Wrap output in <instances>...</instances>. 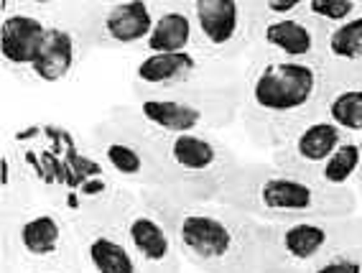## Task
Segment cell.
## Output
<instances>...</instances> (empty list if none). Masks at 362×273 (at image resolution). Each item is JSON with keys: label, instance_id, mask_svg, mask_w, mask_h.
<instances>
[{"label": "cell", "instance_id": "14", "mask_svg": "<svg viewBox=\"0 0 362 273\" xmlns=\"http://www.w3.org/2000/svg\"><path fill=\"white\" fill-rule=\"evenodd\" d=\"M90 52L92 46L84 33L82 11H69V8L59 6L49 23V31L41 41L28 82L31 85H59L77 69V64H82Z\"/></svg>", "mask_w": 362, "mask_h": 273}, {"label": "cell", "instance_id": "5", "mask_svg": "<svg viewBox=\"0 0 362 273\" xmlns=\"http://www.w3.org/2000/svg\"><path fill=\"white\" fill-rule=\"evenodd\" d=\"M82 263L74 217L49 202L0 217V273H28Z\"/></svg>", "mask_w": 362, "mask_h": 273}, {"label": "cell", "instance_id": "2", "mask_svg": "<svg viewBox=\"0 0 362 273\" xmlns=\"http://www.w3.org/2000/svg\"><path fill=\"white\" fill-rule=\"evenodd\" d=\"M174 233L184 263L197 273H260V222L222 202L181 204L143 189Z\"/></svg>", "mask_w": 362, "mask_h": 273}, {"label": "cell", "instance_id": "7", "mask_svg": "<svg viewBox=\"0 0 362 273\" xmlns=\"http://www.w3.org/2000/svg\"><path fill=\"white\" fill-rule=\"evenodd\" d=\"M349 243H362V215L260 222V273H311Z\"/></svg>", "mask_w": 362, "mask_h": 273}, {"label": "cell", "instance_id": "26", "mask_svg": "<svg viewBox=\"0 0 362 273\" xmlns=\"http://www.w3.org/2000/svg\"><path fill=\"white\" fill-rule=\"evenodd\" d=\"M355 194H357V207H360V215H362V171H360V176H357V182H355Z\"/></svg>", "mask_w": 362, "mask_h": 273}, {"label": "cell", "instance_id": "22", "mask_svg": "<svg viewBox=\"0 0 362 273\" xmlns=\"http://www.w3.org/2000/svg\"><path fill=\"white\" fill-rule=\"evenodd\" d=\"M362 171V153L360 144L355 136H349L339 149L329 156V161L324 163L319 171L317 182L327 184L332 189H352L357 182V176Z\"/></svg>", "mask_w": 362, "mask_h": 273}, {"label": "cell", "instance_id": "25", "mask_svg": "<svg viewBox=\"0 0 362 273\" xmlns=\"http://www.w3.org/2000/svg\"><path fill=\"white\" fill-rule=\"evenodd\" d=\"M28 273H87V268L82 263L77 266H52V268H41V271H28Z\"/></svg>", "mask_w": 362, "mask_h": 273}, {"label": "cell", "instance_id": "15", "mask_svg": "<svg viewBox=\"0 0 362 273\" xmlns=\"http://www.w3.org/2000/svg\"><path fill=\"white\" fill-rule=\"evenodd\" d=\"M245 72V64L214 62L202 52H176V54H146L133 66L130 90H171V87L194 85L207 79L233 77Z\"/></svg>", "mask_w": 362, "mask_h": 273}, {"label": "cell", "instance_id": "6", "mask_svg": "<svg viewBox=\"0 0 362 273\" xmlns=\"http://www.w3.org/2000/svg\"><path fill=\"white\" fill-rule=\"evenodd\" d=\"M153 138L163 171V184L156 192L181 204L220 202L222 189L240 166L238 153L222 138L214 133H153Z\"/></svg>", "mask_w": 362, "mask_h": 273}, {"label": "cell", "instance_id": "23", "mask_svg": "<svg viewBox=\"0 0 362 273\" xmlns=\"http://www.w3.org/2000/svg\"><path fill=\"white\" fill-rule=\"evenodd\" d=\"M306 13L322 26L334 28L362 13V0H306Z\"/></svg>", "mask_w": 362, "mask_h": 273}, {"label": "cell", "instance_id": "1", "mask_svg": "<svg viewBox=\"0 0 362 273\" xmlns=\"http://www.w3.org/2000/svg\"><path fill=\"white\" fill-rule=\"evenodd\" d=\"M322 62L247 59L243 72L240 123L255 149L271 153L293 130L324 112Z\"/></svg>", "mask_w": 362, "mask_h": 273}, {"label": "cell", "instance_id": "8", "mask_svg": "<svg viewBox=\"0 0 362 273\" xmlns=\"http://www.w3.org/2000/svg\"><path fill=\"white\" fill-rule=\"evenodd\" d=\"M92 153L103 166L130 189H161V156L151 130L110 108L107 117L92 125L87 136Z\"/></svg>", "mask_w": 362, "mask_h": 273}, {"label": "cell", "instance_id": "24", "mask_svg": "<svg viewBox=\"0 0 362 273\" xmlns=\"http://www.w3.org/2000/svg\"><path fill=\"white\" fill-rule=\"evenodd\" d=\"M311 273H362V243H349L311 268Z\"/></svg>", "mask_w": 362, "mask_h": 273}, {"label": "cell", "instance_id": "4", "mask_svg": "<svg viewBox=\"0 0 362 273\" xmlns=\"http://www.w3.org/2000/svg\"><path fill=\"white\" fill-rule=\"evenodd\" d=\"M240 98L243 74H233L171 90H130V100L115 110L161 136L217 133L240 117Z\"/></svg>", "mask_w": 362, "mask_h": 273}, {"label": "cell", "instance_id": "20", "mask_svg": "<svg viewBox=\"0 0 362 273\" xmlns=\"http://www.w3.org/2000/svg\"><path fill=\"white\" fill-rule=\"evenodd\" d=\"M322 66L327 77L362 74V13L342 26L327 28Z\"/></svg>", "mask_w": 362, "mask_h": 273}, {"label": "cell", "instance_id": "27", "mask_svg": "<svg viewBox=\"0 0 362 273\" xmlns=\"http://www.w3.org/2000/svg\"><path fill=\"white\" fill-rule=\"evenodd\" d=\"M357 144H360V153H362V136H357Z\"/></svg>", "mask_w": 362, "mask_h": 273}, {"label": "cell", "instance_id": "12", "mask_svg": "<svg viewBox=\"0 0 362 273\" xmlns=\"http://www.w3.org/2000/svg\"><path fill=\"white\" fill-rule=\"evenodd\" d=\"M324 36H327V26L311 18L306 11L281 21L250 18V52H247V59L322 62Z\"/></svg>", "mask_w": 362, "mask_h": 273}, {"label": "cell", "instance_id": "18", "mask_svg": "<svg viewBox=\"0 0 362 273\" xmlns=\"http://www.w3.org/2000/svg\"><path fill=\"white\" fill-rule=\"evenodd\" d=\"M153 31L143 44V54H176L194 52L197 49V28L192 18L189 3H161L156 6Z\"/></svg>", "mask_w": 362, "mask_h": 273}, {"label": "cell", "instance_id": "16", "mask_svg": "<svg viewBox=\"0 0 362 273\" xmlns=\"http://www.w3.org/2000/svg\"><path fill=\"white\" fill-rule=\"evenodd\" d=\"M347 133H344L339 125H334L329 117L317 115L311 117L309 123H304L301 128H296L291 136L286 138L284 144H279L271 151L268 161L281 171H288V174L306 176V179H317L319 171L329 156L334 153L339 146L347 141Z\"/></svg>", "mask_w": 362, "mask_h": 273}, {"label": "cell", "instance_id": "9", "mask_svg": "<svg viewBox=\"0 0 362 273\" xmlns=\"http://www.w3.org/2000/svg\"><path fill=\"white\" fill-rule=\"evenodd\" d=\"M197 28V52L214 62L245 64L250 52V11L247 0H192Z\"/></svg>", "mask_w": 362, "mask_h": 273}, {"label": "cell", "instance_id": "17", "mask_svg": "<svg viewBox=\"0 0 362 273\" xmlns=\"http://www.w3.org/2000/svg\"><path fill=\"white\" fill-rule=\"evenodd\" d=\"M87 273H141L120 220L77 222Z\"/></svg>", "mask_w": 362, "mask_h": 273}, {"label": "cell", "instance_id": "3", "mask_svg": "<svg viewBox=\"0 0 362 273\" xmlns=\"http://www.w3.org/2000/svg\"><path fill=\"white\" fill-rule=\"evenodd\" d=\"M220 202L258 222L360 215L355 189H332L317 179L276 169L271 161H240L222 189Z\"/></svg>", "mask_w": 362, "mask_h": 273}, {"label": "cell", "instance_id": "19", "mask_svg": "<svg viewBox=\"0 0 362 273\" xmlns=\"http://www.w3.org/2000/svg\"><path fill=\"white\" fill-rule=\"evenodd\" d=\"M324 115L339 125L347 136H362V74H324Z\"/></svg>", "mask_w": 362, "mask_h": 273}, {"label": "cell", "instance_id": "13", "mask_svg": "<svg viewBox=\"0 0 362 273\" xmlns=\"http://www.w3.org/2000/svg\"><path fill=\"white\" fill-rule=\"evenodd\" d=\"M156 8L146 0L98 3L82 11V23L92 49H143L153 31Z\"/></svg>", "mask_w": 362, "mask_h": 273}, {"label": "cell", "instance_id": "11", "mask_svg": "<svg viewBox=\"0 0 362 273\" xmlns=\"http://www.w3.org/2000/svg\"><path fill=\"white\" fill-rule=\"evenodd\" d=\"M141 273H181V258L174 233L148 194L138 189V199L120 220Z\"/></svg>", "mask_w": 362, "mask_h": 273}, {"label": "cell", "instance_id": "10", "mask_svg": "<svg viewBox=\"0 0 362 273\" xmlns=\"http://www.w3.org/2000/svg\"><path fill=\"white\" fill-rule=\"evenodd\" d=\"M59 6H26L3 3L0 8V59L6 77L28 82L31 66L41 49L49 23Z\"/></svg>", "mask_w": 362, "mask_h": 273}, {"label": "cell", "instance_id": "21", "mask_svg": "<svg viewBox=\"0 0 362 273\" xmlns=\"http://www.w3.org/2000/svg\"><path fill=\"white\" fill-rule=\"evenodd\" d=\"M39 202V192L28 176L26 163L21 161L16 146L6 141L3 144V179H0V217L23 212Z\"/></svg>", "mask_w": 362, "mask_h": 273}]
</instances>
